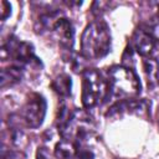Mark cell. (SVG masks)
Segmentation results:
<instances>
[{"label":"cell","instance_id":"cell-1","mask_svg":"<svg viewBox=\"0 0 159 159\" xmlns=\"http://www.w3.org/2000/svg\"><path fill=\"white\" fill-rule=\"evenodd\" d=\"M111 31L102 20L87 25L81 36V51L86 58L98 60L111 51Z\"/></svg>","mask_w":159,"mask_h":159},{"label":"cell","instance_id":"cell-2","mask_svg":"<svg viewBox=\"0 0 159 159\" xmlns=\"http://www.w3.org/2000/svg\"><path fill=\"white\" fill-rule=\"evenodd\" d=\"M140 81L133 70L112 66L108 71V89L118 97H134L140 93Z\"/></svg>","mask_w":159,"mask_h":159},{"label":"cell","instance_id":"cell-3","mask_svg":"<svg viewBox=\"0 0 159 159\" xmlns=\"http://www.w3.org/2000/svg\"><path fill=\"white\" fill-rule=\"evenodd\" d=\"M108 92V82L97 70L88 68L82 73V104L86 109L97 106Z\"/></svg>","mask_w":159,"mask_h":159},{"label":"cell","instance_id":"cell-4","mask_svg":"<svg viewBox=\"0 0 159 159\" xmlns=\"http://www.w3.org/2000/svg\"><path fill=\"white\" fill-rule=\"evenodd\" d=\"M46 114V101L42 96L34 93L22 107V119L30 128H39Z\"/></svg>","mask_w":159,"mask_h":159},{"label":"cell","instance_id":"cell-5","mask_svg":"<svg viewBox=\"0 0 159 159\" xmlns=\"http://www.w3.org/2000/svg\"><path fill=\"white\" fill-rule=\"evenodd\" d=\"M148 103L145 101H139V99H132V98H127L124 101H120L118 103H116L111 111L107 113V116H113V114H120L123 112H128V113H134L138 116H144L148 113Z\"/></svg>","mask_w":159,"mask_h":159},{"label":"cell","instance_id":"cell-6","mask_svg":"<svg viewBox=\"0 0 159 159\" xmlns=\"http://www.w3.org/2000/svg\"><path fill=\"white\" fill-rule=\"evenodd\" d=\"M154 45H155V40L152 36V34H149L148 31L139 29L133 34L132 46L135 50V52L139 53L140 56L144 57L149 56L154 50Z\"/></svg>","mask_w":159,"mask_h":159},{"label":"cell","instance_id":"cell-7","mask_svg":"<svg viewBox=\"0 0 159 159\" xmlns=\"http://www.w3.org/2000/svg\"><path fill=\"white\" fill-rule=\"evenodd\" d=\"M51 31H53L57 35L58 41H60L61 45H63L66 47H72V45H73V34L75 32H73L72 24L68 19L61 16L55 22Z\"/></svg>","mask_w":159,"mask_h":159},{"label":"cell","instance_id":"cell-8","mask_svg":"<svg viewBox=\"0 0 159 159\" xmlns=\"http://www.w3.org/2000/svg\"><path fill=\"white\" fill-rule=\"evenodd\" d=\"M143 68L148 84L152 87L157 86L159 83V61L154 57H145L143 60Z\"/></svg>","mask_w":159,"mask_h":159},{"label":"cell","instance_id":"cell-9","mask_svg":"<svg viewBox=\"0 0 159 159\" xmlns=\"http://www.w3.org/2000/svg\"><path fill=\"white\" fill-rule=\"evenodd\" d=\"M76 153V144L68 139L60 140L55 147V157L57 159H73Z\"/></svg>","mask_w":159,"mask_h":159},{"label":"cell","instance_id":"cell-10","mask_svg":"<svg viewBox=\"0 0 159 159\" xmlns=\"http://www.w3.org/2000/svg\"><path fill=\"white\" fill-rule=\"evenodd\" d=\"M22 70L20 66H10L7 68H2L1 71V87L12 86L21 80Z\"/></svg>","mask_w":159,"mask_h":159},{"label":"cell","instance_id":"cell-11","mask_svg":"<svg viewBox=\"0 0 159 159\" xmlns=\"http://www.w3.org/2000/svg\"><path fill=\"white\" fill-rule=\"evenodd\" d=\"M52 88L55 89L56 93H58L60 96H70L71 94V86H72V82H71V78L67 76V75H60L57 76L53 81H52Z\"/></svg>","mask_w":159,"mask_h":159},{"label":"cell","instance_id":"cell-12","mask_svg":"<svg viewBox=\"0 0 159 159\" xmlns=\"http://www.w3.org/2000/svg\"><path fill=\"white\" fill-rule=\"evenodd\" d=\"M107 6H109V2H107V1H94L93 5H92V12H93V15L98 16L99 14H102L107 9Z\"/></svg>","mask_w":159,"mask_h":159},{"label":"cell","instance_id":"cell-13","mask_svg":"<svg viewBox=\"0 0 159 159\" xmlns=\"http://www.w3.org/2000/svg\"><path fill=\"white\" fill-rule=\"evenodd\" d=\"M10 10H11V6L7 1H1V20L5 21L6 17L10 15Z\"/></svg>","mask_w":159,"mask_h":159},{"label":"cell","instance_id":"cell-14","mask_svg":"<svg viewBox=\"0 0 159 159\" xmlns=\"http://www.w3.org/2000/svg\"><path fill=\"white\" fill-rule=\"evenodd\" d=\"M36 158L37 159H50V154L46 148H39V150L36 153Z\"/></svg>","mask_w":159,"mask_h":159},{"label":"cell","instance_id":"cell-15","mask_svg":"<svg viewBox=\"0 0 159 159\" xmlns=\"http://www.w3.org/2000/svg\"><path fill=\"white\" fill-rule=\"evenodd\" d=\"M158 16H159V7H158Z\"/></svg>","mask_w":159,"mask_h":159}]
</instances>
